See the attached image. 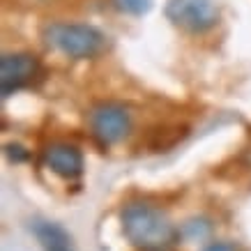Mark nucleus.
Returning <instances> with one entry per match:
<instances>
[{"label": "nucleus", "mask_w": 251, "mask_h": 251, "mask_svg": "<svg viewBox=\"0 0 251 251\" xmlns=\"http://www.w3.org/2000/svg\"><path fill=\"white\" fill-rule=\"evenodd\" d=\"M113 5L120 12H127V14H145L148 9L152 7V0H113Z\"/></svg>", "instance_id": "6e6552de"}, {"label": "nucleus", "mask_w": 251, "mask_h": 251, "mask_svg": "<svg viewBox=\"0 0 251 251\" xmlns=\"http://www.w3.org/2000/svg\"><path fill=\"white\" fill-rule=\"evenodd\" d=\"M166 16L187 32H207L219 21V7L214 0H168Z\"/></svg>", "instance_id": "7ed1b4c3"}, {"label": "nucleus", "mask_w": 251, "mask_h": 251, "mask_svg": "<svg viewBox=\"0 0 251 251\" xmlns=\"http://www.w3.org/2000/svg\"><path fill=\"white\" fill-rule=\"evenodd\" d=\"M90 129L101 145H113L129 134L131 115L122 104L104 101L90 111Z\"/></svg>", "instance_id": "20e7f679"}, {"label": "nucleus", "mask_w": 251, "mask_h": 251, "mask_svg": "<svg viewBox=\"0 0 251 251\" xmlns=\"http://www.w3.org/2000/svg\"><path fill=\"white\" fill-rule=\"evenodd\" d=\"M44 39L49 46L58 49L69 58H92L104 49V35L83 23H51L46 25Z\"/></svg>", "instance_id": "f03ea898"}, {"label": "nucleus", "mask_w": 251, "mask_h": 251, "mask_svg": "<svg viewBox=\"0 0 251 251\" xmlns=\"http://www.w3.org/2000/svg\"><path fill=\"white\" fill-rule=\"evenodd\" d=\"M44 161H46V166L51 168L55 175L67 177V180L78 177V175L83 173V154L69 143L49 145L46 152H44Z\"/></svg>", "instance_id": "423d86ee"}, {"label": "nucleus", "mask_w": 251, "mask_h": 251, "mask_svg": "<svg viewBox=\"0 0 251 251\" xmlns=\"http://www.w3.org/2000/svg\"><path fill=\"white\" fill-rule=\"evenodd\" d=\"M39 62L30 53H5L0 60V92L2 97H9L32 83L37 76Z\"/></svg>", "instance_id": "39448f33"}, {"label": "nucleus", "mask_w": 251, "mask_h": 251, "mask_svg": "<svg viewBox=\"0 0 251 251\" xmlns=\"http://www.w3.org/2000/svg\"><path fill=\"white\" fill-rule=\"evenodd\" d=\"M32 235L37 237V242L42 244L44 251H76L72 235L62 228L60 224L53 221H44V219H35L30 224Z\"/></svg>", "instance_id": "0eeeda50"}, {"label": "nucleus", "mask_w": 251, "mask_h": 251, "mask_svg": "<svg viewBox=\"0 0 251 251\" xmlns=\"http://www.w3.org/2000/svg\"><path fill=\"white\" fill-rule=\"evenodd\" d=\"M120 221L125 237L141 251H168L177 235L168 214L150 203H127Z\"/></svg>", "instance_id": "f257e3e1"}, {"label": "nucleus", "mask_w": 251, "mask_h": 251, "mask_svg": "<svg viewBox=\"0 0 251 251\" xmlns=\"http://www.w3.org/2000/svg\"><path fill=\"white\" fill-rule=\"evenodd\" d=\"M205 251H233V247L226 242H219V244H212V247H207Z\"/></svg>", "instance_id": "1a4fd4ad"}]
</instances>
